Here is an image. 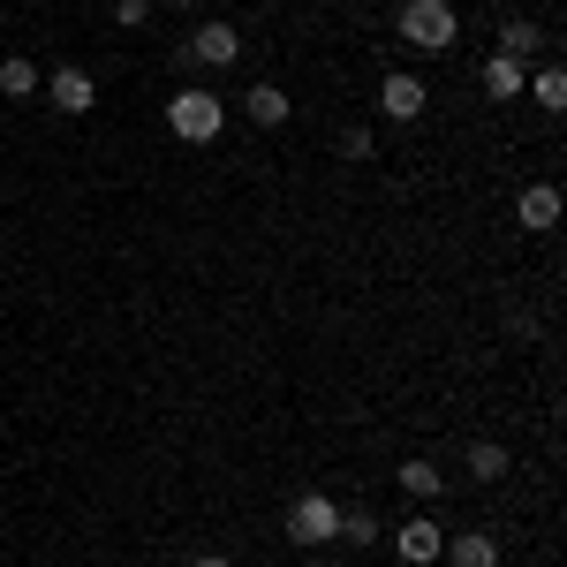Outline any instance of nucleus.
Segmentation results:
<instances>
[{
    "label": "nucleus",
    "mask_w": 567,
    "mask_h": 567,
    "mask_svg": "<svg viewBox=\"0 0 567 567\" xmlns=\"http://www.w3.org/2000/svg\"><path fill=\"white\" fill-rule=\"evenodd\" d=\"M393 31H401V45H416V53H454L462 16H454L446 0H401V8H393Z\"/></svg>",
    "instance_id": "1"
},
{
    "label": "nucleus",
    "mask_w": 567,
    "mask_h": 567,
    "mask_svg": "<svg viewBox=\"0 0 567 567\" xmlns=\"http://www.w3.org/2000/svg\"><path fill=\"white\" fill-rule=\"evenodd\" d=\"M167 130H175L182 144H213V136L227 130V106H219V91H205V84L175 91V99H167Z\"/></svg>",
    "instance_id": "2"
},
{
    "label": "nucleus",
    "mask_w": 567,
    "mask_h": 567,
    "mask_svg": "<svg viewBox=\"0 0 567 567\" xmlns=\"http://www.w3.org/2000/svg\"><path fill=\"white\" fill-rule=\"evenodd\" d=\"M288 537H296L303 553L333 545V537H341V499H326V492H303V499L288 507Z\"/></svg>",
    "instance_id": "3"
},
{
    "label": "nucleus",
    "mask_w": 567,
    "mask_h": 567,
    "mask_svg": "<svg viewBox=\"0 0 567 567\" xmlns=\"http://www.w3.org/2000/svg\"><path fill=\"white\" fill-rule=\"evenodd\" d=\"M45 106H53V114H69V122H76V114H91V106H99V84H91V69L61 61V69L45 76Z\"/></svg>",
    "instance_id": "4"
},
{
    "label": "nucleus",
    "mask_w": 567,
    "mask_h": 567,
    "mask_svg": "<svg viewBox=\"0 0 567 567\" xmlns=\"http://www.w3.org/2000/svg\"><path fill=\"white\" fill-rule=\"evenodd\" d=\"M182 61H197V69H235V61H243V31H235V23H197V39L182 45Z\"/></svg>",
    "instance_id": "5"
},
{
    "label": "nucleus",
    "mask_w": 567,
    "mask_h": 567,
    "mask_svg": "<svg viewBox=\"0 0 567 567\" xmlns=\"http://www.w3.org/2000/svg\"><path fill=\"white\" fill-rule=\"evenodd\" d=\"M424 106H432V91H424V76H409V69H393L386 84H379V114L386 122H416Z\"/></svg>",
    "instance_id": "6"
},
{
    "label": "nucleus",
    "mask_w": 567,
    "mask_h": 567,
    "mask_svg": "<svg viewBox=\"0 0 567 567\" xmlns=\"http://www.w3.org/2000/svg\"><path fill=\"white\" fill-rule=\"evenodd\" d=\"M393 545H401V567H432L439 553H446V529H439L432 515H409V523L393 529Z\"/></svg>",
    "instance_id": "7"
},
{
    "label": "nucleus",
    "mask_w": 567,
    "mask_h": 567,
    "mask_svg": "<svg viewBox=\"0 0 567 567\" xmlns=\"http://www.w3.org/2000/svg\"><path fill=\"white\" fill-rule=\"evenodd\" d=\"M477 84H484V99L515 106V99H523V84H529V69L515 61V53H499V45H492V53H484V69H477Z\"/></svg>",
    "instance_id": "8"
},
{
    "label": "nucleus",
    "mask_w": 567,
    "mask_h": 567,
    "mask_svg": "<svg viewBox=\"0 0 567 567\" xmlns=\"http://www.w3.org/2000/svg\"><path fill=\"white\" fill-rule=\"evenodd\" d=\"M462 470H470L477 484H499L507 470H515V454H507L499 439H470V446H462Z\"/></svg>",
    "instance_id": "9"
},
{
    "label": "nucleus",
    "mask_w": 567,
    "mask_h": 567,
    "mask_svg": "<svg viewBox=\"0 0 567 567\" xmlns=\"http://www.w3.org/2000/svg\"><path fill=\"white\" fill-rule=\"evenodd\" d=\"M515 219L537 227V235H545V227H560V189H553V182H529L523 197H515Z\"/></svg>",
    "instance_id": "10"
},
{
    "label": "nucleus",
    "mask_w": 567,
    "mask_h": 567,
    "mask_svg": "<svg viewBox=\"0 0 567 567\" xmlns=\"http://www.w3.org/2000/svg\"><path fill=\"white\" fill-rule=\"evenodd\" d=\"M439 560H454V567H499V545H492L484 529H454Z\"/></svg>",
    "instance_id": "11"
},
{
    "label": "nucleus",
    "mask_w": 567,
    "mask_h": 567,
    "mask_svg": "<svg viewBox=\"0 0 567 567\" xmlns=\"http://www.w3.org/2000/svg\"><path fill=\"white\" fill-rule=\"evenodd\" d=\"M243 114H250L258 130H280V122H288L296 106H288V91H280V84H250V99H243Z\"/></svg>",
    "instance_id": "12"
},
{
    "label": "nucleus",
    "mask_w": 567,
    "mask_h": 567,
    "mask_svg": "<svg viewBox=\"0 0 567 567\" xmlns=\"http://www.w3.org/2000/svg\"><path fill=\"white\" fill-rule=\"evenodd\" d=\"M0 91H8V99H31V91H39V61L8 53V61H0Z\"/></svg>",
    "instance_id": "13"
},
{
    "label": "nucleus",
    "mask_w": 567,
    "mask_h": 567,
    "mask_svg": "<svg viewBox=\"0 0 567 567\" xmlns=\"http://www.w3.org/2000/svg\"><path fill=\"white\" fill-rule=\"evenodd\" d=\"M529 99H537V114H560L567 106V76L560 69H537V76H529Z\"/></svg>",
    "instance_id": "14"
},
{
    "label": "nucleus",
    "mask_w": 567,
    "mask_h": 567,
    "mask_svg": "<svg viewBox=\"0 0 567 567\" xmlns=\"http://www.w3.org/2000/svg\"><path fill=\"white\" fill-rule=\"evenodd\" d=\"M401 492H409V499H439V492H446V477H439L432 462H401Z\"/></svg>",
    "instance_id": "15"
},
{
    "label": "nucleus",
    "mask_w": 567,
    "mask_h": 567,
    "mask_svg": "<svg viewBox=\"0 0 567 567\" xmlns=\"http://www.w3.org/2000/svg\"><path fill=\"white\" fill-rule=\"evenodd\" d=\"M529 45H537V23H523V16H515V23L499 31V53H515V61H529Z\"/></svg>",
    "instance_id": "16"
},
{
    "label": "nucleus",
    "mask_w": 567,
    "mask_h": 567,
    "mask_svg": "<svg viewBox=\"0 0 567 567\" xmlns=\"http://www.w3.org/2000/svg\"><path fill=\"white\" fill-rule=\"evenodd\" d=\"M341 537H349V545H379V537H386V529L371 523V515H363V507H349V515H341Z\"/></svg>",
    "instance_id": "17"
},
{
    "label": "nucleus",
    "mask_w": 567,
    "mask_h": 567,
    "mask_svg": "<svg viewBox=\"0 0 567 567\" xmlns=\"http://www.w3.org/2000/svg\"><path fill=\"white\" fill-rule=\"evenodd\" d=\"M114 23L136 31V23H152V0H114Z\"/></svg>",
    "instance_id": "18"
},
{
    "label": "nucleus",
    "mask_w": 567,
    "mask_h": 567,
    "mask_svg": "<svg viewBox=\"0 0 567 567\" xmlns=\"http://www.w3.org/2000/svg\"><path fill=\"white\" fill-rule=\"evenodd\" d=\"M341 152L349 159H371V130H341Z\"/></svg>",
    "instance_id": "19"
},
{
    "label": "nucleus",
    "mask_w": 567,
    "mask_h": 567,
    "mask_svg": "<svg viewBox=\"0 0 567 567\" xmlns=\"http://www.w3.org/2000/svg\"><path fill=\"white\" fill-rule=\"evenodd\" d=\"M197 567H235V560H219V553H205V560H197Z\"/></svg>",
    "instance_id": "20"
},
{
    "label": "nucleus",
    "mask_w": 567,
    "mask_h": 567,
    "mask_svg": "<svg viewBox=\"0 0 567 567\" xmlns=\"http://www.w3.org/2000/svg\"><path fill=\"white\" fill-rule=\"evenodd\" d=\"M303 567H326V560H303Z\"/></svg>",
    "instance_id": "21"
}]
</instances>
